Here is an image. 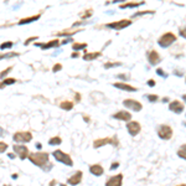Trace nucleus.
Returning <instances> with one entry per match:
<instances>
[{"instance_id":"nucleus-1","label":"nucleus","mask_w":186,"mask_h":186,"mask_svg":"<svg viewBox=\"0 0 186 186\" xmlns=\"http://www.w3.org/2000/svg\"><path fill=\"white\" fill-rule=\"evenodd\" d=\"M28 159L33 165L40 166V167L44 169L48 164L50 155H48V153H45V151H37V153H30Z\"/></svg>"},{"instance_id":"nucleus-2","label":"nucleus","mask_w":186,"mask_h":186,"mask_svg":"<svg viewBox=\"0 0 186 186\" xmlns=\"http://www.w3.org/2000/svg\"><path fill=\"white\" fill-rule=\"evenodd\" d=\"M107 144H112L114 147H118L119 145V140H118V138L115 137V135L112 137V138L107 137V138H102V139H96L94 141H93V148L98 149V148H102V147H104Z\"/></svg>"},{"instance_id":"nucleus-3","label":"nucleus","mask_w":186,"mask_h":186,"mask_svg":"<svg viewBox=\"0 0 186 186\" xmlns=\"http://www.w3.org/2000/svg\"><path fill=\"white\" fill-rule=\"evenodd\" d=\"M54 158L57 160V161H60V163H62V164H65V165H67V166H73V160H72V158L67 154V153H65V151H62V150H55L54 151Z\"/></svg>"},{"instance_id":"nucleus-4","label":"nucleus","mask_w":186,"mask_h":186,"mask_svg":"<svg viewBox=\"0 0 186 186\" xmlns=\"http://www.w3.org/2000/svg\"><path fill=\"white\" fill-rule=\"evenodd\" d=\"M13 140L16 143V144H21V143H29L32 140V134L28 130L24 132H16L13 135Z\"/></svg>"},{"instance_id":"nucleus-5","label":"nucleus","mask_w":186,"mask_h":186,"mask_svg":"<svg viewBox=\"0 0 186 186\" xmlns=\"http://www.w3.org/2000/svg\"><path fill=\"white\" fill-rule=\"evenodd\" d=\"M175 41H176V36H175V33H173V32H166V33H164L163 36H160L159 40H158L159 45L161 47H169L170 45H173Z\"/></svg>"},{"instance_id":"nucleus-6","label":"nucleus","mask_w":186,"mask_h":186,"mask_svg":"<svg viewBox=\"0 0 186 186\" xmlns=\"http://www.w3.org/2000/svg\"><path fill=\"white\" fill-rule=\"evenodd\" d=\"M158 135L163 140H169L173 138V128L170 125L166 124H161L158 126Z\"/></svg>"},{"instance_id":"nucleus-7","label":"nucleus","mask_w":186,"mask_h":186,"mask_svg":"<svg viewBox=\"0 0 186 186\" xmlns=\"http://www.w3.org/2000/svg\"><path fill=\"white\" fill-rule=\"evenodd\" d=\"M13 150H14V153L15 155H18L21 160H25V159H28L29 155H30V150L26 145H22V144H15L13 147Z\"/></svg>"},{"instance_id":"nucleus-8","label":"nucleus","mask_w":186,"mask_h":186,"mask_svg":"<svg viewBox=\"0 0 186 186\" xmlns=\"http://www.w3.org/2000/svg\"><path fill=\"white\" fill-rule=\"evenodd\" d=\"M132 20H128V19H123V20H119V21H114V22H111V24H107L106 26L109 28V29H114L117 31H119L122 29H125L128 28L129 25H132Z\"/></svg>"},{"instance_id":"nucleus-9","label":"nucleus","mask_w":186,"mask_h":186,"mask_svg":"<svg viewBox=\"0 0 186 186\" xmlns=\"http://www.w3.org/2000/svg\"><path fill=\"white\" fill-rule=\"evenodd\" d=\"M123 106L129 108L130 111H134V112H140L143 109V104L139 102V100H135V99H124Z\"/></svg>"},{"instance_id":"nucleus-10","label":"nucleus","mask_w":186,"mask_h":186,"mask_svg":"<svg viewBox=\"0 0 186 186\" xmlns=\"http://www.w3.org/2000/svg\"><path fill=\"white\" fill-rule=\"evenodd\" d=\"M126 129H128V133L132 135V137H135V135H138L141 130V125L135 122V121H130L126 123Z\"/></svg>"},{"instance_id":"nucleus-11","label":"nucleus","mask_w":186,"mask_h":186,"mask_svg":"<svg viewBox=\"0 0 186 186\" xmlns=\"http://www.w3.org/2000/svg\"><path fill=\"white\" fill-rule=\"evenodd\" d=\"M123 185V175L118 174L112 177H109L106 181V186H122Z\"/></svg>"},{"instance_id":"nucleus-12","label":"nucleus","mask_w":186,"mask_h":186,"mask_svg":"<svg viewBox=\"0 0 186 186\" xmlns=\"http://www.w3.org/2000/svg\"><path fill=\"white\" fill-rule=\"evenodd\" d=\"M60 45H61V42H60V40H57V39L48 41V42H46V44H41V42H35V46H37V47H40V48H42V50L52 48V47H58Z\"/></svg>"},{"instance_id":"nucleus-13","label":"nucleus","mask_w":186,"mask_h":186,"mask_svg":"<svg viewBox=\"0 0 186 186\" xmlns=\"http://www.w3.org/2000/svg\"><path fill=\"white\" fill-rule=\"evenodd\" d=\"M113 118L114 119H118V121H124V122H130L132 119V114L129 112H126V111H119V112H117L113 114Z\"/></svg>"},{"instance_id":"nucleus-14","label":"nucleus","mask_w":186,"mask_h":186,"mask_svg":"<svg viewBox=\"0 0 186 186\" xmlns=\"http://www.w3.org/2000/svg\"><path fill=\"white\" fill-rule=\"evenodd\" d=\"M82 177H83V173L82 171H76L72 176H70L68 179H67V182L72 186H76L78 185L81 181H82Z\"/></svg>"},{"instance_id":"nucleus-15","label":"nucleus","mask_w":186,"mask_h":186,"mask_svg":"<svg viewBox=\"0 0 186 186\" xmlns=\"http://www.w3.org/2000/svg\"><path fill=\"white\" fill-rule=\"evenodd\" d=\"M113 86L118 89H121V91H125V92H135L137 91V88H135L134 86H130V84H126L124 82H115Z\"/></svg>"},{"instance_id":"nucleus-16","label":"nucleus","mask_w":186,"mask_h":186,"mask_svg":"<svg viewBox=\"0 0 186 186\" xmlns=\"http://www.w3.org/2000/svg\"><path fill=\"white\" fill-rule=\"evenodd\" d=\"M169 109L174 113H181L184 111V104L180 100H173V102L169 104Z\"/></svg>"},{"instance_id":"nucleus-17","label":"nucleus","mask_w":186,"mask_h":186,"mask_svg":"<svg viewBox=\"0 0 186 186\" xmlns=\"http://www.w3.org/2000/svg\"><path fill=\"white\" fill-rule=\"evenodd\" d=\"M148 60H149V62H150L151 65H158L161 58H160L159 54L155 51V50H151V51L148 52Z\"/></svg>"},{"instance_id":"nucleus-18","label":"nucleus","mask_w":186,"mask_h":186,"mask_svg":"<svg viewBox=\"0 0 186 186\" xmlns=\"http://www.w3.org/2000/svg\"><path fill=\"white\" fill-rule=\"evenodd\" d=\"M89 173L93 174L94 176H100V175H103L104 170L99 164H93V165L89 166Z\"/></svg>"},{"instance_id":"nucleus-19","label":"nucleus","mask_w":186,"mask_h":186,"mask_svg":"<svg viewBox=\"0 0 186 186\" xmlns=\"http://www.w3.org/2000/svg\"><path fill=\"white\" fill-rule=\"evenodd\" d=\"M102 56V52L100 51H96V52H86L83 55V60L84 61H94L96 58Z\"/></svg>"},{"instance_id":"nucleus-20","label":"nucleus","mask_w":186,"mask_h":186,"mask_svg":"<svg viewBox=\"0 0 186 186\" xmlns=\"http://www.w3.org/2000/svg\"><path fill=\"white\" fill-rule=\"evenodd\" d=\"M40 18H41V13H40V14H36V15H33V16H29V18L21 19V20L18 22V25H26V24H30V22H33V21L39 20Z\"/></svg>"},{"instance_id":"nucleus-21","label":"nucleus","mask_w":186,"mask_h":186,"mask_svg":"<svg viewBox=\"0 0 186 186\" xmlns=\"http://www.w3.org/2000/svg\"><path fill=\"white\" fill-rule=\"evenodd\" d=\"M73 102H71V100H63V102L60 103V107L61 109H63V111H71V109L73 108Z\"/></svg>"},{"instance_id":"nucleus-22","label":"nucleus","mask_w":186,"mask_h":186,"mask_svg":"<svg viewBox=\"0 0 186 186\" xmlns=\"http://www.w3.org/2000/svg\"><path fill=\"white\" fill-rule=\"evenodd\" d=\"M144 1H135V3H124V4H121L119 7L121 9H125V7H137L139 5H143Z\"/></svg>"},{"instance_id":"nucleus-23","label":"nucleus","mask_w":186,"mask_h":186,"mask_svg":"<svg viewBox=\"0 0 186 186\" xmlns=\"http://www.w3.org/2000/svg\"><path fill=\"white\" fill-rule=\"evenodd\" d=\"M87 47V44H80V42H73L72 44V50L74 52H80L81 50H84Z\"/></svg>"},{"instance_id":"nucleus-24","label":"nucleus","mask_w":186,"mask_h":186,"mask_svg":"<svg viewBox=\"0 0 186 186\" xmlns=\"http://www.w3.org/2000/svg\"><path fill=\"white\" fill-rule=\"evenodd\" d=\"M78 31H82V29H80V30H73V31H70V30H63V31L57 32L56 35H57V36H71V35H73V33L78 32Z\"/></svg>"},{"instance_id":"nucleus-25","label":"nucleus","mask_w":186,"mask_h":186,"mask_svg":"<svg viewBox=\"0 0 186 186\" xmlns=\"http://www.w3.org/2000/svg\"><path fill=\"white\" fill-rule=\"evenodd\" d=\"M177 155H179L181 159L186 160V144H184V145H181L179 148V150H177Z\"/></svg>"},{"instance_id":"nucleus-26","label":"nucleus","mask_w":186,"mask_h":186,"mask_svg":"<svg viewBox=\"0 0 186 186\" xmlns=\"http://www.w3.org/2000/svg\"><path fill=\"white\" fill-rule=\"evenodd\" d=\"M62 143V139L60 138V137H54V138H51L48 140V144L50 145H60Z\"/></svg>"},{"instance_id":"nucleus-27","label":"nucleus","mask_w":186,"mask_h":186,"mask_svg":"<svg viewBox=\"0 0 186 186\" xmlns=\"http://www.w3.org/2000/svg\"><path fill=\"white\" fill-rule=\"evenodd\" d=\"M19 56V52H6V54H0V60L4 58H10V57H16Z\"/></svg>"},{"instance_id":"nucleus-28","label":"nucleus","mask_w":186,"mask_h":186,"mask_svg":"<svg viewBox=\"0 0 186 186\" xmlns=\"http://www.w3.org/2000/svg\"><path fill=\"white\" fill-rule=\"evenodd\" d=\"M13 42L11 41H6V42H3L1 45H0V50H1V51H4V50H7V48H11L13 47Z\"/></svg>"},{"instance_id":"nucleus-29","label":"nucleus","mask_w":186,"mask_h":186,"mask_svg":"<svg viewBox=\"0 0 186 186\" xmlns=\"http://www.w3.org/2000/svg\"><path fill=\"white\" fill-rule=\"evenodd\" d=\"M13 68H14L13 66H10V67H6V68H5L4 71H1V72H0V78H5L6 76L9 74L10 72H11V70H13Z\"/></svg>"},{"instance_id":"nucleus-30","label":"nucleus","mask_w":186,"mask_h":186,"mask_svg":"<svg viewBox=\"0 0 186 186\" xmlns=\"http://www.w3.org/2000/svg\"><path fill=\"white\" fill-rule=\"evenodd\" d=\"M92 14H93V10H92V9H89V10H86V13H83V14H81V19H83V20H86V19L91 18V16H92Z\"/></svg>"},{"instance_id":"nucleus-31","label":"nucleus","mask_w":186,"mask_h":186,"mask_svg":"<svg viewBox=\"0 0 186 186\" xmlns=\"http://www.w3.org/2000/svg\"><path fill=\"white\" fill-rule=\"evenodd\" d=\"M3 83H4V86H9V84H14V83H16V80H15V78L7 77V78H5V80L3 81Z\"/></svg>"},{"instance_id":"nucleus-32","label":"nucleus","mask_w":186,"mask_h":186,"mask_svg":"<svg viewBox=\"0 0 186 186\" xmlns=\"http://www.w3.org/2000/svg\"><path fill=\"white\" fill-rule=\"evenodd\" d=\"M155 11L154 10H144V11H139V13H135L134 14V18H137V16H140V15H145V14H154Z\"/></svg>"},{"instance_id":"nucleus-33","label":"nucleus","mask_w":186,"mask_h":186,"mask_svg":"<svg viewBox=\"0 0 186 186\" xmlns=\"http://www.w3.org/2000/svg\"><path fill=\"white\" fill-rule=\"evenodd\" d=\"M121 65H122L121 62H107V63H104V68H111V67L121 66Z\"/></svg>"},{"instance_id":"nucleus-34","label":"nucleus","mask_w":186,"mask_h":186,"mask_svg":"<svg viewBox=\"0 0 186 186\" xmlns=\"http://www.w3.org/2000/svg\"><path fill=\"white\" fill-rule=\"evenodd\" d=\"M6 150H7V144L0 140V153H5Z\"/></svg>"},{"instance_id":"nucleus-35","label":"nucleus","mask_w":186,"mask_h":186,"mask_svg":"<svg viewBox=\"0 0 186 186\" xmlns=\"http://www.w3.org/2000/svg\"><path fill=\"white\" fill-rule=\"evenodd\" d=\"M148 97V99L150 100V102H156V100H159V96H156V94H148L147 96Z\"/></svg>"},{"instance_id":"nucleus-36","label":"nucleus","mask_w":186,"mask_h":186,"mask_svg":"<svg viewBox=\"0 0 186 186\" xmlns=\"http://www.w3.org/2000/svg\"><path fill=\"white\" fill-rule=\"evenodd\" d=\"M62 70V65L61 63H55L54 67H52V72H58V71H61Z\"/></svg>"},{"instance_id":"nucleus-37","label":"nucleus","mask_w":186,"mask_h":186,"mask_svg":"<svg viewBox=\"0 0 186 186\" xmlns=\"http://www.w3.org/2000/svg\"><path fill=\"white\" fill-rule=\"evenodd\" d=\"M35 40H37V36H32V37H29V39H26L25 40V42H24V45L25 46H28L30 42H32V41H35Z\"/></svg>"},{"instance_id":"nucleus-38","label":"nucleus","mask_w":186,"mask_h":186,"mask_svg":"<svg viewBox=\"0 0 186 186\" xmlns=\"http://www.w3.org/2000/svg\"><path fill=\"white\" fill-rule=\"evenodd\" d=\"M156 73H158V74H160V76H163V77H167V74L164 72V70H163V68H158V70H156Z\"/></svg>"},{"instance_id":"nucleus-39","label":"nucleus","mask_w":186,"mask_h":186,"mask_svg":"<svg viewBox=\"0 0 186 186\" xmlns=\"http://www.w3.org/2000/svg\"><path fill=\"white\" fill-rule=\"evenodd\" d=\"M180 35H181L184 39H186V26L182 28V29H180Z\"/></svg>"},{"instance_id":"nucleus-40","label":"nucleus","mask_w":186,"mask_h":186,"mask_svg":"<svg viewBox=\"0 0 186 186\" xmlns=\"http://www.w3.org/2000/svg\"><path fill=\"white\" fill-rule=\"evenodd\" d=\"M74 100H76V102H80V100H81V94H80V93H74Z\"/></svg>"},{"instance_id":"nucleus-41","label":"nucleus","mask_w":186,"mask_h":186,"mask_svg":"<svg viewBox=\"0 0 186 186\" xmlns=\"http://www.w3.org/2000/svg\"><path fill=\"white\" fill-rule=\"evenodd\" d=\"M118 166H119V163H118V161L113 163V164H112V166H111V170H114V169H117Z\"/></svg>"},{"instance_id":"nucleus-42","label":"nucleus","mask_w":186,"mask_h":186,"mask_svg":"<svg viewBox=\"0 0 186 186\" xmlns=\"http://www.w3.org/2000/svg\"><path fill=\"white\" fill-rule=\"evenodd\" d=\"M148 84H149L150 87H154V86H155V82H154V80H149V81H148Z\"/></svg>"},{"instance_id":"nucleus-43","label":"nucleus","mask_w":186,"mask_h":186,"mask_svg":"<svg viewBox=\"0 0 186 186\" xmlns=\"http://www.w3.org/2000/svg\"><path fill=\"white\" fill-rule=\"evenodd\" d=\"M78 56H80V52H73V54L71 55L72 58H76V57H78Z\"/></svg>"},{"instance_id":"nucleus-44","label":"nucleus","mask_w":186,"mask_h":186,"mask_svg":"<svg viewBox=\"0 0 186 186\" xmlns=\"http://www.w3.org/2000/svg\"><path fill=\"white\" fill-rule=\"evenodd\" d=\"M7 156H9L10 159H15L16 155H15V153H9V154H7Z\"/></svg>"},{"instance_id":"nucleus-45","label":"nucleus","mask_w":186,"mask_h":186,"mask_svg":"<svg viewBox=\"0 0 186 186\" xmlns=\"http://www.w3.org/2000/svg\"><path fill=\"white\" fill-rule=\"evenodd\" d=\"M56 184H57V181H56V180H51V182L48 184V186H55Z\"/></svg>"},{"instance_id":"nucleus-46","label":"nucleus","mask_w":186,"mask_h":186,"mask_svg":"<svg viewBox=\"0 0 186 186\" xmlns=\"http://www.w3.org/2000/svg\"><path fill=\"white\" fill-rule=\"evenodd\" d=\"M83 119H84V122H87V123H88V122L91 121V119H89V117H88V115H83Z\"/></svg>"},{"instance_id":"nucleus-47","label":"nucleus","mask_w":186,"mask_h":186,"mask_svg":"<svg viewBox=\"0 0 186 186\" xmlns=\"http://www.w3.org/2000/svg\"><path fill=\"white\" fill-rule=\"evenodd\" d=\"M36 148L40 150V149H42V144H41V143H36Z\"/></svg>"},{"instance_id":"nucleus-48","label":"nucleus","mask_w":186,"mask_h":186,"mask_svg":"<svg viewBox=\"0 0 186 186\" xmlns=\"http://www.w3.org/2000/svg\"><path fill=\"white\" fill-rule=\"evenodd\" d=\"M5 86H4V83H3V81L1 82H0V89H1V88H4Z\"/></svg>"},{"instance_id":"nucleus-49","label":"nucleus","mask_w":186,"mask_h":186,"mask_svg":"<svg viewBox=\"0 0 186 186\" xmlns=\"http://www.w3.org/2000/svg\"><path fill=\"white\" fill-rule=\"evenodd\" d=\"M18 176H19L18 174H13V179H18Z\"/></svg>"},{"instance_id":"nucleus-50","label":"nucleus","mask_w":186,"mask_h":186,"mask_svg":"<svg viewBox=\"0 0 186 186\" xmlns=\"http://www.w3.org/2000/svg\"><path fill=\"white\" fill-rule=\"evenodd\" d=\"M182 98H184V100L186 102V94H184V96H182Z\"/></svg>"},{"instance_id":"nucleus-51","label":"nucleus","mask_w":186,"mask_h":186,"mask_svg":"<svg viewBox=\"0 0 186 186\" xmlns=\"http://www.w3.org/2000/svg\"><path fill=\"white\" fill-rule=\"evenodd\" d=\"M60 186H67L66 184H60Z\"/></svg>"},{"instance_id":"nucleus-52","label":"nucleus","mask_w":186,"mask_h":186,"mask_svg":"<svg viewBox=\"0 0 186 186\" xmlns=\"http://www.w3.org/2000/svg\"><path fill=\"white\" fill-rule=\"evenodd\" d=\"M179 186H186V185H185V184H182V185H179Z\"/></svg>"},{"instance_id":"nucleus-53","label":"nucleus","mask_w":186,"mask_h":186,"mask_svg":"<svg viewBox=\"0 0 186 186\" xmlns=\"http://www.w3.org/2000/svg\"><path fill=\"white\" fill-rule=\"evenodd\" d=\"M185 80H186V78H185Z\"/></svg>"}]
</instances>
